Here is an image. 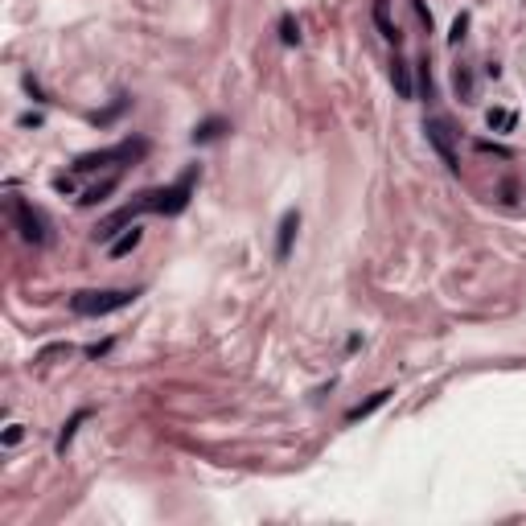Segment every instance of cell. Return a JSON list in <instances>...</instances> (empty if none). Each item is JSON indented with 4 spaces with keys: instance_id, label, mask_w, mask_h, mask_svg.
I'll return each mask as SVG.
<instances>
[{
    "instance_id": "17",
    "label": "cell",
    "mask_w": 526,
    "mask_h": 526,
    "mask_svg": "<svg viewBox=\"0 0 526 526\" xmlns=\"http://www.w3.org/2000/svg\"><path fill=\"white\" fill-rule=\"evenodd\" d=\"M120 111H127V99H116V103H111L107 111H99V116H95V124H99V127H107L111 120H120Z\"/></svg>"
},
{
    "instance_id": "1",
    "label": "cell",
    "mask_w": 526,
    "mask_h": 526,
    "mask_svg": "<svg viewBox=\"0 0 526 526\" xmlns=\"http://www.w3.org/2000/svg\"><path fill=\"white\" fill-rule=\"evenodd\" d=\"M140 296V288H99V292H74L70 296V312L78 317H107V312L127 309Z\"/></svg>"
},
{
    "instance_id": "6",
    "label": "cell",
    "mask_w": 526,
    "mask_h": 526,
    "mask_svg": "<svg viewBox=\"0 0 526 526\" xmlns=\"http://www.w3.org/2000/svg\"><path fill=\"white\" fill-rule=\"evenodd\" d=\"M296 230H300V214L288 210V214L279 218V226H276V259L279 263L292 255V239H296Z\"/></svg>"
},
{
    "instance_id": "2",
    "label": "cell",
    "mask_w": 526,
    "mask_h": 526,
    "mask_svg": "<svg viewBox=\"0 0 526 526\" xmlns=\"http://www.w3.org/2000/svg\"><path fill=\"white\" fill-rule=\"evenodd\" d=\"M198 177H202V169L189 165L173 186L153 189V193H140V198H144V210H153V214H181V210L189 206V193H193V181H198Z\"/></svg>"
},
{
    "instance_id": "7",
    "label": "cell",
    "mask_w": 526,
    "mask_h": 526,
    "mask_svg": "<svg viewBox=\"0 0 526 526\" xmlns=\"http://www.w3.org/2000/svg\"><path fill=\"white\" fill-rule=\"evenodd\" d=\"M87 420H91V407H78V411H74V415L62 424V432H58V440H54V452H58V457H66V448L74 444V432H78Z\"/></svg>"
},
{
    "instance_id": "4",
    "label": "cell",
    "mask_w": 526,
    "mask_h": 526,
    "mask_svg": "<svg viewBox=\"0 0 526 526\" xmlns=\"http://www.w3.org/2000/svg\"><path fill=\"white\" fill-rule=\"evenodd\" d=\"M8 214H13V226L21 230L25 243L41 247V243L50 239V222H46L41 210H33V202H25V198H8Z\"/></svg>"
},
{
    "instance_id": "15",
    "label": "cell",
    "mask_w": 526,
    "mask_h": 526,
    "mask_svg": "<svg viewBox=\"0 0 526 526\" xmlns=\"http://www.w3.org/2000/svg\"><path fill=\"white\" fill-rule=\"evenodd\" d=\"M452 87H457V95H461L464 103H473V74H469V66L452 70Z\"/></svg>"
},
{
    "instance_id": "11",
    "label": "cell",
    "mask_w": 526,
    "mask_h": 526,
    "mask_svg": "<svg viewBox=\"0 0 526 526\" xmlns=\"http://www.w3.org/2000/svg\"><path fill=\"white\" fill-rule=\"evenodd\" d=\"M391 395H395V391H374V395H371L366 403H358V407H349V411H345V424H358V420H366V415H374V411H378L382 403L391 399Z\"/></svg>"
},
{
    "instance_id": "9",
    "label": "cell",
    "mask_w": 526,
    "mask_h": 526,
    "mask_svg": "<svg viewBox=\"0 0 526 526\" xmlns=\"http://www.w3.org/2000/svg\"><path fill=\"white\" fill-rule=\"evenodd\" d=\"M374 25H378V33L391 41V46H399V29H395V21H391V0H374Z\"/></svg>"
},
{
    "instance_id": "16",
    "label": "cell",
    "mask_w": 526,
    "mask_h": 526,
    "mask_svg": "<svg viewBox=\"0 0 526 526\" xmlns=\"http://www.w3.org/2000/svg\"><path fill=\"white\" fill-rule=\"evenodd\" d=\"M485 124L494 127V132H510V127H514V111H501V107H497V111L485 116Z\"/></svg>"
},
{
    "instance_id": "21",
    "label": "cell",
    "mask_w": 526,
    "mask_h": 526,
    "mask_svg": "<svg viewBox=\"0 0 526 526\" xmlns=\"http://www.w3.org/2000/svg\"><path fill=\"white\" fill-rule=\"evenodd\" d=\"M411 4H415V13H420V21H424V25H428V33H432V8H428L424 0H411Z\"/></svg>"
},
{
    "instance_id": "18",
    "label": "cell",
    "mask_w": 526,
    "mask_h": 526,
    "mask_svg": "<svg viewBox=\"0 0 526 526\" xmlns=\"http://www.w3.org/2000/svg\"><path fill=\"white\" fill-rule=\"evenodd\" d=\"M464 29H469V17L461 13V17L452 21V33H448V41H452V46H461V41H464Z\"/></svg>"
},
{
    "instance_id": "20",
    "label": "cell",
    "mask_w": 526,
    "mask_h": 526,
    "mask_svg": "<svg viewBox=\"0 0 526 526\" xmlns=\"http://www.w3.org/2000/svg\"><path fill=\"white\" fill-rule=\"evenodd\" d=\"M21 436H25V428H21V424H13V428L4 432V448H13V444H21Z\"/></svg>"
},
{
    "instance_id": "13",
    "label": "cell",
    "mask_w": 526,
    "mask_h": 526,
    "mask_svg": "<svg viewBox=\"0 0 526 526\" xmlns=\"http://www.w3.org/2000/svg\"><path fill=\"white\" fill-rule=\"evenodd\" d=\"M276 33H279V41H284V46H300V21H296L292 13H284V17H279Z\"/></svg>"
},
{
    "instance_id": "12",
    "label": "cell",
    "mask_w": 526,
    "mask_h": 526,
    "mask_svg": "<svg viewBox=\"0 0 526 526\" xmlns=\"http://www.w3.org/2000/svg\"><path fill=\"white\" fill-rule=\"evenodd\" d=\"M222 132H230V124L214 116V120H206V124H198V127H193V144H210V140H218Z\"/></svg>"
},
{
    "instance_id": "3",
    "label": "cell",
    "mask_w": 526,
    "mask_h": 526,
    "mask_svg": "<svg viewBox=\"0 0 526 526\" xmlns=\"http://www.w3.org/2000/svg\"><path fill=\"white\" fill-rule=\"evenodd\" d=\"M148 153V140H120L116 148H99V153H83L70 173H95V169H107V165H132Z\"/></svg>"
},
{
    "instance_id": "14",
    "label": "cell",
    "mask_w": 526,
    "mask_h": 526,
    "mask_svg": "<svg viewBox=\"0 0 526 526\" xmlns=\"http://www.w3.org/2000/svg\"><path fill=\"white\" fill-rule=\"evenodd\" d=\"M116 186H120V177H107V181L91 186L87 193H83V198H78V206H95V202H103V198H107V193H111Z\"/></svg>"
},
{
    "instance_id": "8",
    "label": "cell",
    "mask_w": 526,
    "mask_h": 526,
    "mask_svg": "<svg viewBox=\"0 0 526 526\" xmlns=\"http://www.w3.org/2000/svg\"><path fill=\"white\" fill-rule=\"evenodd\" d=\"M391 83H395V95H399V99H415V83H411V66L403 62L399 54L391 58Z\"/></svg>"
},
{
    "instance_id": "5",
    "label": "cell",
    "mask_w": 526,
    "mask_h": 526,
    "mask_svg": "<svg viewBox=\"0 0 526 526\" xmlns=\"http://www.w3.org/2000/svg\"><path fill=\"white\" fill-rule=\"evenodd\" d=\"M424 132H428V144L436 148V156L448 165V173H461V156L452 148V127H448V120L432 116V120H424Z\"/></svg>"
},
{
    "instance_id": "19",
    "label": "cell",
    "mask_w": 526,
    "mask_h": 526,
    "mask_svg": "<svg viewBox=\"0 0 526 526\" xmlns=\"http://www.w3.org/2000/svg\"><path fill=\"white\" fill-rule=\"evenodd\" d=\"M111 345H116L111 338H107V341H95V345H87V358H107V354H111Z\"/></svg>"
},
{
    "instance_id": "10",
    "label": "cell",
    "mask_w": 526,
    "mask_h": 526,
    "mask_svg": "<svg viewBox=\"0 0 526 526\" xmlns=\"http://www.w3.org/2000/svg\"><path fill=\"white\" fill-rule=\"evenodd\" d=\"M140 239H144V230H140V226L132 222V230H124L120 239H111V247H107V255H111V259H124V255H132V251L140 247Z\"/></svg>"
}]
</instances>
